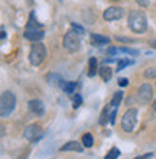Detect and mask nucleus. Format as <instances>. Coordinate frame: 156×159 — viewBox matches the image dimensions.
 <instances>
[{
  "label": "nucleus",
  "instance_id": "f257e3e1",
  "mask_svg": "<svg viewBox=\"0 0 156 159\" xmlns=\"http://www.w3.org/2000/svg\"><path fill=\"white\" fill-rule=\"evenodd\" d=\"M127 25L135 34H143L148 29V17L140 10H131L127 17Z\"/></svg>",
  "mask_w": 156,
  "mask_h": 159
},
{
  "label": "nucleus",
  "instance_id": "f03ea898",
  "mask_svg": "<svg viewBox=\"0 0 156 159\" xmlns=\"http://www.w3.org/2000/svg\"><path fill=\"white\" fill-rule=\"evenodd\" d=\"M16 107V96L12 91H4L0 96V117H9Z\"/></svg>",
  "mask_w": 156,
  "mask_h": 159
},
{
  "label": "nucleus",
  "instance_id": "7ed1b4c3",
  "mask_svg": "<svg viewBox=\"0 0 156 159\" xmlns=\"http://www.w3.org/2000/svg\"><path fill=\"white\" fill-rule=\"evenodd\" d=\"M47 58V48L42 42H35L32 48H30V54H29V62L33 67H38L43 62V59Z\"/></svg>",
  "mask_w": 156,
  "mask_h": 159
},
{
  "label": "nucleus",
  "instance_id": "20e7f679",
  "mask_svg": "<svg viewBox=\"0 0 156 159\" xmlns=\"http://www.w3.org/2000/svg\"><path fill=\"white\" fill-rule=\"evenodd\" d=\"M62 45L68 52H71V54L77 52V51L81 48V42H80V38H78V34H75L72 29L68 30L67 34L64 35Z\"/></svg>",
  "mask_w": 156,
  "mask_h": 159
},
{
  "label": "nucleus",
  "instance_id": "39448f33",
  "mask_svg": "<svg viewBox=\"0 0 156 159\" xmlns=\"http://www.w3.org/2000/svg\"><path fill=\"white\" fill-rule=\"evenodd\" d=\"M137 123V110L136 109H129L122 117V129L127 133L133 132Z\"/></svg>",
  "mask_w": 156,
  "mask_h": 159
},
{
  "label": "nucleus",
  "instance_id": "423d86ee",
  "mask_svg": "<svg viewBox=\"0 0 156 159\" xmlns=\"http://www.w3.org/2000/svg\"><path fill=\"white\" fill-rule=\"evenodd\" d=\"M23 136L26 138V140H29V142H32V143L38 142V140H41L42 136H43L42 126L39 125V123H32V125H29L25 129Z\"/></svg>",
  "mask_w": 156,
  "mask_h": 159
},
{
  "label": "nucleus",
  "instance_id": "0eeeda50",
  "mask_svg": "<svg viewBox=\"0 0 156 159\" xmlns=\"http://www.w3.org/2000/svg\"><path fill=\"white\" fill-rule=\"evenodd\" d=\"M153 98V88L150 84H142L137 90V100L140 104H148Z\"/></svg>",
  "mask_w": 156,
  "mask_h": 159
},
{
  "label": "nucleus",
  "instance_id": "6e6552de",
  "mask_svg": "<svg viewBox=\"0 0 156 159\" xmlns=\"http://www.w3.org/2000/svg\"><path fill=\"white\" fill-rule=\"evenodd\" d=\"M123 15H124V10H123L122 7H118V6H111V7L104 10L103 17H104V20H107V22H113V20L122 19Z\"/></svg>",
  "mask_w": 156,
  "mask_h": 159
},
{
  "label": "nucleus",
  "instance_id": "1a4fd4ad",
  "mask_svg": "<svg viewBox=\"0 0 156 159\" xmlns=\"http://www.w3.org/2000/svg\"><path fill=\"white\" fill-rule=\"evenodd\" d=\"M28 107L29 110L32 111L33 114L39 116V117H42L43 114H45V106H43V101L38 100V98H35V100H30L28 103Z\"/></svg>",
  "mask_w": 156,
  "mask_h": 159
},
{
  "label": "nucleus",
  "instance_id": "9d476101",
  "mask_svg": "<svg viewBox=\"0 0 156 159\" xmlns=\"http://www.w3.org/2000/svg\"><path fill=\"white\" fill-rule=\"evenodd\" d=\"M23 35H25L26 39H29L32 42H41L45 36V32H43V29H25Z\"/></svg>",
  "mask_w": 156,
  "mask_h": 159
},
{
  "label": "nucleus",
  "instance_id": "9b49d317",
  "mask_svg": "<svg viewBox=\"0 0 156 159\" xmlns=\"http://www.w3.org/2000/svg\"><path fill=\"white\" fill-rule=\"evenodd\" d=\"M82 148H84L82 143L77 142V140H71V142H67L65 145H62L59 151L61 152H82L84 151Z\"/></svg>",
  "mask_w": 156,
  "mask_h": 159
},
{
  "label": "nucleus",
  "instance_id": "f8f14e48",
  "mask_svg": "<svg viewBox=\"0 0 156 159\" xmlns=\"http://www.w3.org/2000/svg\"><path fill=\"white\" fill-rule=\"evenodd\" d=\"M114 110H117V107H113L111 104H109V106H105L104 109H103V111H101V114H100V125H103L104 126L107 121H109V119L111 117V113H113Z\"/></svg>",
  "mask_w": 156,
  "mask_h": 159
},
{
  "label": "nucleus",
  "instance_id": "ddd939ff",
  "mask_svg": "<svg viewBox=\"0 0 156 159\" xmlns=\"http://www.w3.org/2000/svg\"><path fill=\"white\" fill-rule=\"evenodd\" d=\"M91 43L94 46L107 45V43H110V38L103 36V35H98V34H91Z\"/></svg>",
  "mask_w": 156,
  "mask_h": 159
},
{
  "label": "nucleus",
  "instance_id": "4468645a",
  "mask_svg": "<svg viewBox=\"0 0 156 159\" xmlns=\"http://www.w3.org/2000/svg\"><path fill=\"white\" fill-rule=\"evenodd\" d=\"M47 81H48V84H49V85H52V87H62V85H64L62 78H61L58 74H55V72L48 74V75H47Z\"/></svg>",
  "mask_w": 156,
  "mask_h": 159
},
{
  "label": "nucleus",
  "instance_id": "2eb2a0df",
  "mask_svg": "<svg viewBox=\"0 0 156 159\" xmlns=\"http://www.w3.org/2000/svg\"><path fill=\"white\" fill-rule=\"evenodd\" d=\"M98 72H100V77H101L103 81H110L111 80V75H113V70L110 67H107V65H103L100 70H98Z\"/></svg>",
  "mask_w": 156,
  "mask_h": 159
},
{
  "label": "nucleus",
  "instance_id": "dca6fc26",
  "mask_svg": "<svg viewBox=\"0 0 156 159\" xmlns=\"http://www.w3.org/2000/svg\"><path fill=\"white\" fill-rule=\"evenodd\" d=\"M26 29H42V25L39 23L38 20H36V17H35V13L32 12L29 16V22L26 23Z\"/></svg>",
  "mask_w": 156,
  "mask_h": 159
},
{
  "label": "nucleus",
  "instance_id": "f3484780",
  "mask_svg": "<svg viewBox=\"0 0 156 159\" xmlns=\"http://www.w3.org/2000/svg\"><path fill=\"white\" fill-rule=\"evenodd\" d=\"M98 71V64H97V59L94 58H90L88 61V77H94L97 74Z\"/></svg>",
  "mask_w": 156,
  "mask_h": 159
},
{
  "label": "nucleus",
  "instance_id": "a211bd4d",
  "mask_svg": "<svg viewBox=\"0 0 156 159\" xmlns=\"http://www.w3.org/2000/svg\"><path fill=\"white\" fill-rule=\"evenodd\" d=\"M94 145V138L91 133H84L82 134V146L84 148H91Z\"/></svg>",
  "mask_w": 156,
  "mask_h": 159
},
{
  "label": "nucleus",
  "instance_id": "6ab92c4d",
  "mask_svg": "<svg viewBox=\"0 0 156 159\" xmlns=\"http://www.w3.org/2000/svg\"><path fill=\"white\" fill-rule=\"evenodd\" d=\"M77 87H78L77 83H64L62 90H64V93H67V94H72V93L77 90Z\"/></svg>",
  "mask_w": 156,
  "mask_h": 159
},
{
  "label": "nucleus",
  "instance_id": "aec40b11",
  "mask_svg": "<svg viewBox=\"0 0 156 159\" xmlns=\"http://www.w3.org/2000/svg\"><path fill=\"white\" fill-rule=\"evenodd\" d=\"M122 97H123V93L122 91H117L113 96V98H111V101H110V104L113 106V107H118V104L122 103Z\"/></svg>",
  "mask_w": 156,
  "mask_h": 159
},
{
  "label": "nucleus",
  "instance_id": "412c9836",
  "mask_svg": "<svg viewBox=\"0 0 156 159\" xmlns=\"http://www.w3.org/2000/svg\"><path fill=\"white\" fill-rule=\"evenodd\" d=\"M131 64H133V61H130V59H127V58L120 59L117 62V68H116V70H117V71H122L123 68H126L127 65H131Z\"/></svg>",
  "mask_w": 156,
  "mask_h": 159
},
{
  "label": "nucleus",
  "instance_id": "4be33fe9",
  "mask_svg": "<svg viewBox=\"0 0 156 159\" xmlns=\"http://www.w3.org/2000/svg\"><path fill=\"white\" fill-rule=\"evenodd\" d=\"M143 75L149 80H156V67H152V68H148L146 71L143 72Z\"/></svg>",
  "mask_w": 156,
  "mask_h": 159
},
{
  "label": "nucleus",
  "instance_id": "5701e85b",
  "mask_svg": "<svg viewBox=\"0 0 156 159\" xmlns=\"http://www.w3.org/2000/svg\"><path fill=\"white\" fill-rule=\"evenodd\" d=\"M118 156H120V151L117 148H113V149H110V152L105 155L104 159H117Z\"/></svg>",
  "mask_w": 156,
  "mask_h": 159
},
{
  "label": "nucleus",
  "instance_id": "b1692460",
  "mask_svg": "<svg viewBox=\"0 0 156 159\" xmlns=\"http://www.w3.org/2000/svg\"><path fill=\"white\" fill-rule=\"evenodd\" d=\"M71 28H72V30H74L75 34H78V35H82L85 32L84 28H82L81 25H78V23H71Z\"/></svg>",
  "mask_w": 156,
  "mask_h": 159
},
{
  "label": "nucleus",
  "instance_id": "393cba45",
  "mask_svg": "<svg viewBox=\"0 0 156 159\" xmlns=\"http://www.w3.org/2000/svg\"><path fill=\"white\" fill-rule=\"evenodd\" d=\"M118 52H124V54H129V55H139V51L131 49V48H118Z\"/></svg>",
  "mask_w": 156,
  "mask_h": 159
},
{
  "label": "nucleus",
  "instance_id": "a878e982",
  "mask_svg": "<svg viewBox=\"0 0 156 159\" xmlns=\"http://www.w3.org/2000/svg\"><path fill=\"white\" fill-rule=\"evenodd\" d=\"M116 41L124 42V43H131V42H135V39L133 38H124V36H116Z\"/></svg>",
  "mask_w": 156,
  "mask_h": 159
},
{
  "label": "nucleus",
  "instance_id": "bb28decb",
  "mask_svg": "<svg viewBox=\"0 0 156 159\" xmlns=\"http://www.w3.org/2000/svg\"><path fill=\"white\" fill-rule=\"evenodd\" d=\"M81 103H82V98H81V96H78V94H77V96H74V107H80L81 106Z\"/></svg>",
  "mask_w": 156,
  "mask_h": 159
},
{
  "label": "nucleus",
  "instance_id": "cd10ccee",
  "mask_svg": "<svg viewBox=\"0 0 156 159\" xmlns=\"http://www.w3.org/2000/svg\"><path fill=\"white\" fill-rule=\"evenodd\" d=\"M118 85H120V87H127V85H129V80L127 78H118Z\"/></svg>",
  "mask_w": 156,
  "mask_h": 159
},
{
  "label": "nucleus",
  "instance_id": "c85d7f7f",
  "mask_svg": "<svg viewBox=\"0 0 156 159\" xmlns=\"http://www.w3.org/2000/svg\"><path fill=\"white\" fill-rule=\"evenodd\" d=\"M136 3L139 4L140 7H148V6H149V0H136Z\"/></svg>",
  "mask_w": 156,
  "mask_h": 159
},
{
  "label": "nucleus",
  "instance_id": "c756f323",
  "mask_svg": "<svg viewBox=\"0 0 156 159\" xmlns=\"http://www.w3.org/2000/svg\"><path fill=\"white\" fill-rule=\"evenodd\" d=\"M153 156V153H145V155H140V156H136L135 159H150Z\"/></svg>",
  "mask_w": 156,
  "mask_h": 159
},
{
  "label": "nucleus",
  "instance_id": "7c9ffc66",
  "mask_svg": "<svg viewBox=\"0 0 156 159\" xmlns=\"http://www.w3.org/2000/svg\"><path fill=\"white\" fill-rule=\"evenodd\" d=\"M3 134H4V127H3V125L0 123V138H2Z\"/></svg>",
  "mask_w": 156,
  "mask_h": 159
},
{
  "label": "nucleus",
  "instance_id": "2f4dec72",
  "mask_svg": "<svg viewBox=\"0 0 156 159\" xmlns=\"http://www.w3.org/2000/svg\"><path fill=\"white\" fill-rule=\"evenodd\" d=\"M150 46L156 49V39H152V41H150Z\"/></svg>",
  "mask_w": 156,
  "mask_h": 159
},
{
  "label": "nucleus",
  "instance_id": "473e14b6",
  "mask_svg": "<svg viewBox=\"0 0 156 159\" xmlns=\"http://www.w3.org/2000/svg\"><path fill=\"white\" fill-rule=\"evenodd\" d=\"M4 36H6V34H4L3 30H0V39H3Z\"/></svg>",
  "mask_w": 156,
  "mask_h": 159
},
{
  "label": "nucleus",
  "instance_id": "72a5a7b5",
  "mask_svg": "<svg viewBox=\"0 0 156 159\" xmlns=\"http://www.w3.org/2000/svg\"><path fill=\"white\" fill-rule=\"evenodd\" d=\"M153 110H155V111H156V100L153 101Z\"/></svg>",
  "mask_w": 156,
  "mask_h": 159
}]
</instances>
